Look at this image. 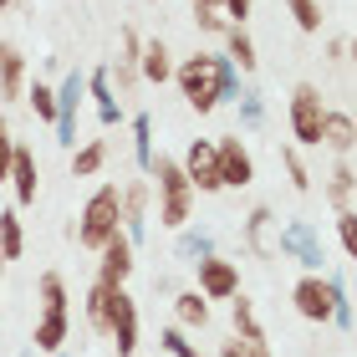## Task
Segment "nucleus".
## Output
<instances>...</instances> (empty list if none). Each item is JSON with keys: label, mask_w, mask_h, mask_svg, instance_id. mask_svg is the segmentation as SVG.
Returning <instances> with one entry per match:
<instances>
[{"label": "nucleus", "mask_w": 357, "mask_h": 357, "mask_svg": "<svg viewBox=\"0 0 357 357\" xmlns=\"http://www.w3.org/2000/svg\"><path fill=\"white\" fill-rule=\"evenodd\" d=\"M169 82L178 87V97L199 112H215L225 102H235L240 92H245V82H240V72H235V61L225 56V52H194L184 61H174V77Z\"/></svg>", "instance_id": "nucleus-1"}, {"label": "nucleus", "mask_w": 357, "mask_h": 357, "mask_svg": "<svg viewBox=\"0 0 357 357\" xmlns=\"http://www.w3.org/2000/svg\"><path fill=\"white\" fill-rule=\"evenodd\" d=\"M118 230H123V194H118V184H97L87 199H82V209H77L72 240H77L82 250L97 255Z\"/></svg>", "instance_id": "nucleus-2"}, {"label": "nucleus", "mask_w": 357, "mask_h": 357, "mask_svg": "<svg viewBox=\"0 0 357 357\" xmlns=\"http://www.w3.org/2000/svg\"><path fill=\"white\" fill-rule=\"evenodd\" d=\"M149 178H153V194H158V225H164V230L194 225V189H189L184 169H178V158L174 153H153Z\"/></svg>", "instance_id": "nucleus-3"}, {"label": "nucleus", "mask_w": 357, "mask_h": 357, "mask_svg": "<svg viewBox=\"0 0 357 357\" xmlns=\"http://www.w3.org/2000/svg\"><path fill=\"white\" fill-rule=\"evenodd\" d=\"M347 291V271H306L296 286H291V306H296V317L301 321H317V327H327L332 312H337V296Z\"/></svg>", "instance_id": "nucleus-4"}, {"label": "nucleus", "mask_w": 357, "mask_h": 357, "mask_svg": "<svg viewBox=\"0 0 357 357\" xmlns=\"http://www.w3.org/2000/svg\"><path fill=\"white\" fill-rule=\"evenodd\" d=\"M275 255L296 261L301 271H327V240L312 220H286L275 225Z\"/></svg>", "instance_id": "nucleus-5"}, {"label": "nucleus", "mask_w": 357, "mask_h": 357, "mask_svg": "<svg viewBox=\"0 0 357 357\" xmlns=\"http://www.w3.org/2000/svg\"><path fill=\"white\" fill-rule=\"evenodd\" d=\"M321 112H327V102H321V87H312V82H296V87H291L286 123H291L296 149H317V138H321Z\"/></svg>", "instance_id": "nucleus-6"}, {"label": "nucleus", "mask_w": 357, "mask_h": 357, "mask_svg": "<svg viewBox=\"0 0 357 357\" xmlns=\"http://www.w3.org/2000/svg\"><path fill=\"white\" fill-rule=\"evenodd\" d=\"M194 291H199L204 301H230L240 296V266L225 261V255H204V261H194Z\"/></svg>", "instance_id": "nucleus-7"}, {"label": "nucleus", "mask_w": 357, "mask_h": 357, "mask_svg": "<svg viewBox=\"0 0 357 357\" xmlns=\"http://www.w3.org/2000/svg\"><path fill=\"white\" fill-rule=\"evenodd\" d=\"M215 164H220V189H250L255 184V158L240 143V133L215 138Z\"/></svg>", "instance_id": "nucleus-8"}, {"label": "nucleus", "mask_w": 357, "mask_h": 357, "mask_svg": "<svg viewBox=\"0 0 357 357\" xmlns=\"http://www.w3.org/2000/svg\"><path fill=\"white\" fill-rule=\"evenodd\" d=\"M82 102H87V77L67 72L61 87H56V123H52L61 149H77V112H82Z\"/></svg>", "instance_id": "nucleus-9"}, {"label": "nucleus", "mask_w": 357, "mask_h": 357, "mask_svg": "<svg viewBox=\"0 0 357 357\" xmlns=\"http://www.w3.org/2000/svg\"><path fill=\"white\" fill-rule=\"evenodd\" d=\"M178 169H184L194 194H220V164H215V143L209 138H194L184 158H178Z\"/></svg>", "instance_id": "nucleus-10"}, {"label": "nucleus", "mask_w": 357, "mask_h": 357, "mask_svg": "<svg viewBox=\"0 0 357 357\" xmlns=\"http://www.w3.org/2000/svg\"><path fill=\"white\" fill-rule=\"evenodd\" d=\"M6 184H10V194H15V209H31V204H36V194H41V164H36V149L15 143Z\"/></svg>", "instance_id": "nucleus-11"}, {"label": "nucleus", "mask_w": 357, "mask_h": 357, "mask_svg": "<svg viewBox=\"0 0 357 357\" xmlns=\"http://www.w3.org/2000/svg\"><path fill=\"white\" fill-rule=\"evenodd\" d=\"M138 52H143V36H138L133 26H123L118 31V61L107 67V82H112L118 97H128V92L143 82V77H138Z\"/></svg>", "instance_id": "nucleus-12"}, {"label": "nucleus", "mask_w": 357, "mask_h": 357, "mask_svg": "<svg viewBox=\"0 0 357 357\" xmlns=\"http://www.w3.org/2000/svg\"><path fill=\"white\" fill-rule=\"evenodd\" d=\"M133 240H128L123 230L107 240L102 250H97V281L102 286H128V275H133Z\"/></svg>", "instance_id": "nucleus-13"}, {"label": "nucleus", "mask_w": 357, "mask_h": 357, "mask_svg": "<svg viewBox=\"0 0 357 357\" xmlns=\"http://www.w3.org/2000/svg\"><path fill=\"white\" fill-rule=\"evenodd\" d=\"M123 194V235L133 240V250L143 245V235H149V184L133 178V184H118Z\"/></svg>", "instance_id": "nucleus-14"}, {"label": "nucleus", "mask_w": 357, "mask_h": 357, "mask_svg": "<svg viewBox=\"0 0 357 357\" xmlns=\"http://www.w3.org/2000/svg\"><path fill=\"white\" fill-rule=\"evenodd\" d=\"M317 149H332L337 158H352V149H357V123H352V112H342V107H327V112H321V138H317Z\"/></svg>", "instance_id": "nucleus-15"}, {"label": "nucleus", "mask_w": 357, "mask_h": 357, "mask_svg": "<svg viewBox=\"0 0 357 357\" xmlns=\"http://www.w3.org/2000/svg\"><path fill=\"white\" fill-rule=\"evenodd\" d=\"M128 286H102V281H92L87 286V296H82V312H87V327L97 337H107L112 327V312H118V296H123Z\"/></svg>", "instance_id": "nucleus-16"}, {"label": "nucleus", "mask_w": 357, "mask_h": 357, "mask_svg": "<svg viewBox=\"0 0 357 357\" xmlns=\"http://www.w3.org/2000/svg\"><path fill=\"white\" fill-rule=\"evenodd\" d=\"M107 337H112V347H118V357H133L138 352V301L128 296V291L118 296V312H112Z\"/></svg>", "instance_id": "nucleus-17"}, {"label": "nucleus", "mask_w": 357, "mask_h": 357, "mask_svg": "<svg viewBox=\"0 0 357 357\" xmlns=\"http://www.w3.org/2000/svg\"><path fill=\"white\" fill-rule=\"evenodd\" d=\"M87 97H92L97 123H102V128H118V123H123V97L112 92V82H107V67L87 72Z\"/></svg>", "instance_id": "nucleus-18"}, {"label": "nucleus", "mask_w": 357, "mask_h": 357, "mask_svg": "<svg viewBox=\"0 0 357 357\" xmlns=\"http://www.w3.org/2000/svg\"><path fill=\"white\" fill-rule=\"evenodd\" d=\"M138 77H143V82H153V87H164L169 77H174V52H169L164 36H149V41H143V52H138Z\"/></svg>", "instance_id": "nucleus-19"}, {"label": "nucleus", "mask_w": 357, "mask_h": 357, "mask_svg": "<svg viewBox=\"0 0 357 357\" xmlns=\"http://www.w3.org/2000/svg\"><path fill=\"white\" fill-rule=\"evenodd\" d=\"M0 97L6 102H21L26 97V56L15 41H0Z\"/></svg>", "instance_id": "nucleus-20"}, {"label": "nucleus", "mask_w": 357, "mask_h": 357, "mask_svg": "<svg viewBox=\"0 0 357 357\" xmlns=\"http://www.w3.org/2000/svg\"><path fill=\"white\" fill-rule=\"evenodd\" d=\"M275 225H281V220L271 215V204H255L250 215H245V245L261 255V261L275 255Z\"/></svg>", "instance_id": "nucleus-21"}, {"label": "nucleus", "mask_w": 357, "mask_h": 357, "mask_svg": "<svg viewBox=\"0 0 357 357\" xmlns=\"http://www.w3.org/2000/svg\"><path fill=\"white\" fill-rule=\"evenodd\" d=\"M67 337H72V312H41L36 332H31V347L36 352H61Z\"/></svg>", "instance_id": "nucleus-22"}, {"label": "nucleus", "mask_w": 357, "mask_h": 357, "mask_svg": "<svg viewBox=\"0 0 357 357\" xmlns=\"http://www.w3.org/2000/svg\"><path fill=\"white\" fill-rule=\"evenodd\" d=\"M178 240H174V255L184 266H194V261H204V255H215L220 245H215V230H199V225H184V230H174Z\"/></svg>", "instance_id": "nucleus-23"}, {"label": "nucleus", "mask_w": 357, "mask_h": 357, "mask_svg": "<svg viewBox=\"0 0 357 357\" xmlns=\"http://www.w3.org/2000/svg\"><path fill=\"white\" fill-rule=\"evenodd\" d=\"M225 56L235 61V72H240V77H250L255 67H261V56H255V41H250V31H245V26H225Z\"/></svg>", "instance_id": "nucleus-24"}, {"label": "nucleus", "mask_w": 357, "mask_h": 357, "mask_svg": "<svg viewBox=\"0 0 357 357\" xmlns=\"http://www.w3.org/2000/svg\"><path fill=\"white\" fill-rule=\"evenodd\" d=\"M352 189H357L352 158H337V169L327 174V184H321V194L332 199V209H337V215H342V209H352Z\"/></svg>", "instance_id": "nucleus-25"}, {"label": "nucleus", "mask_w": 357, "mask_h": 357, "mask_svg": "<svg viewBox=\"0 0 357 357\" xmlns=\"http://www.w3.org/2000/svg\"><path fill=\"white\" fill-rule=\"evenodd\" d=\"M174 327H184V332L209 327V301L199 296V291H178L174 296Z\"/></svg>", "instance_id": "nucleus-26"}, {"label": "nucleus", "mask_w": 357, "mask_h": 357, "mask_svg": "<svg viewBox=\"0 0 357 357\" xmlns=\"http://www.w3.org/2000/svg\"><path fill=\"white\" fill-rule=\"evenodd\" d=\"M107 169V138H87L82 149H72V178H97Z\"/></svg>", "instance_id": "nucleus-27"}, {"label": "nucleus", "mask_w": 357, "mask_h": 357, "mask_svg": "<svg viewBox=\"0 0 357 357\" xmlns=\"http://www.w3.org/2000/svg\"><path fill=\"white\" fill-rule=\"evenodd\" d=\"M0 255H6V266L26 255V225H21V209H0Z\"/></svg>", "instance_id": "nucleus-28"}, {"label": "nucleus", "mask_w": 357, "mask_h": 357, "mask_svg": "<svg viewBox=\"0 0 357 357\" xmlns=\"http://www.w3.org/2000/svg\"><path fill=\"white\" fill-rule=\"evenodd\" d=\"M36 296H41V312H72V296H67V281H61V271H41L36 275Z\"/></svg>", "instance_id": "nucleus-29"}, {"label": "nucleus", "mask_w": 357, "mask_h": 357, "mask_svg": "<svg viewBox=\"0 0 357 357\" xmlns=\"http://www.w3.org/2000/svg\"><path fill=\"white\" fill-rule=\"evenodd\" d=\"M230 321H235V337H250V342L266 337L261 317H255V301H245V296H230Z\"/></svg>", "instance_id": "nucleus-30"}, {"label": "nucleus", "mask_w": 357, "mask_h": 357, "mask_svg": "<svg viewBox=\"0 0 357 357\" xmlns=\"http://www.w3.org/2000/svg\"><path fill=\"white\" fill-rule=\"evenodd\" d=\"M133 164L149 174V164H153V118L149 112H133Z\"/></svg>", "instance_id": "nucleus-31"}, {"label": "nucleus", "mask_w": 357, "mask_h": 357, "mask_svg": "<svg viewBox=\"0 0 357 357\" xmlns=\"http://www.w3.org/2000/svg\"><path fill=\"white\" fill-rule=\"evenodd\" d=\"M235 107H240V128H245V133H261V128H266V97L255 92V87L240 92Z\"/></svg>", "instance_id": "nucleus-32"}, {"label": "nucleus", "mask_w": 357, "mask_h": 357, "mask_svg": "<svg viewBox=\"0 0 357 357\" xmlns=\"http://www.w3.org/2000/svg\"><path fill=\"white\" fill-rule=\"evenodd\" d=\"M281 164H286L291 189H296V194H312V169H306V158H301L296 143H286V149H281Z\"/></svg>", "instance_id": "nucleus-33"}, {"label": "nucleus", "mask_w": 357, "mask_h": 357, "mask_svg": "<svg viewBox=\"0 0 357 357\" xmlns=\"http://www.w3.org/2000/svg\"><path fill=\"white\" fill-rule=\"evenodd\" d=\"M286 10H291V21H296V31H306V36H317L321 31V0H286Z\"/></svg>", "instance_id": "nucleus-34"}, {"label": "nucleus", "mask_w": 357, "mask_h": 357, "mask_svg": "<svg viewBox=\"0 0 357 357\" xmlns=\"http://www.w3.org/2000/svg\"><path fill=\"white\" fill-rule=\"evenodd\" d=\"M26 102H31V112H36L41 123H56V87H46V82L26 87Z\"/></svg>", "instance_id": "nucleus-35"}, {"label": "nucleus", "mask_w": 357, "mask_h": 357, "mask_svg": "<svg viewBox=\"0 0 357 357\" xmlns=\"http://www.w3.org/2000/svg\"><path fill=\"white\" fill-rule=\"evenodd\" d=\"M158 347H164L169 357H199V347L189 342L184 327H164V332H158Z\"/></svg>", "instance_id": "nucleus-36"}, {"label": "nucleus", "mask_w": 357, "mask_h": 357, "mask_svg": "<svg viewBox=\"0 0 357 357\" xmlns=\"http://www.w3.org/2000/svg\"><path fill=\"white\" fill-rule=\"evenodd\" d=\"M220 357H271V342H250V337H225L220 342Z\"/></svg>", "instance_id": "nucleus-37"}, {"label": "nucleus", "mask_w": 357, "mask_h": 357, "mask_svg": "<svg viewBox=\"0 0 357 357\" xmlns=\"http://www.w3.org/2000/svg\"><path fill=\"white\" fill-rule=\"evenodd\" d=\"M337 245H342L347 261L357 255V209H342V215H337Z\"/></svg>", "instance_id": "nucleus-38"}, {"label": "nucleus", "mask_w": 357, "mask_h": 357, "mask_svg": "<svg viewBox=\"0 0 357 357\" xmlns=\"http://www.w3.org/2000/svg\"><path fill=\"white\" fill-rule=\"evenodd\" d=\"M10 153H15V133H10V118L0 112V184H6V174H10Z\"/></svg>", "instance_id": "nucleus-39"}, {"label": "nucleus", "mask_w": 357, "mask_h": 357, "mask_svg": "<svg viewBox=\"0 0 357 357\" xmlns=\"http://www.w3.org/2000/svg\"><path fill=\"white\" fill-rule=\"evenodd\" d=\"M220 15H225L230 26H245L250 15H255V0H220Z\"/></svg>", "instance_id": "nucleus-40"}, {"label": "nucleus", "mask_w": 357, "mask_h": 357, "mask_svg": "<svg viewBox=\"0 0 357 357\" xmlns=\"http://www.w3.org/2000/svg\"><path fill=\"white\" fill-rule=\"evenodd\" d=\"M347 52H352L347 36H332V41H327V61H332V67H347Z\"/></svg>", "instance_id": "nucleus-41"}, {"label": "nucleus", "mask_w": 357, "mask_h": 357, "mask_svg": "<svg viewBox=\"0 0 357 357\" xmlns=\"http://www.w3.org/2000/svg\"><path fill=\"white\" fill-rule=\"evenodd\" d=\"M0 296H6V255H0Z\"/></svg>", "instance_id": "nucleus-42"}, {"label": "nucleus", "mask_w": 357, "mask_h": 357, "mask_svg": "<svg viewBox=\"0 0 357 357\" xmlns=\"http://www.w3.org/2000/svg\"><path fill=\"white\" fill-rule=\"evenodd\" d=\"M10 6H15V0H0V10H10Z\"/></svg>", "instance_id": "nucleus-43"}, {"label": "nucleus", "mask_w": 357, "mask_h": 357, "mask_svg": "<svg viewBox=\"0 0 357 357\" xmlns=\"http://www.w3.org/2000/svg\"><path fill=\"white\" fill-rule=\"evenodd\" d=\"M52 357H61V352H52Z\"/></svg>", "instance_id": "nucleus-44"}]
</instances>
